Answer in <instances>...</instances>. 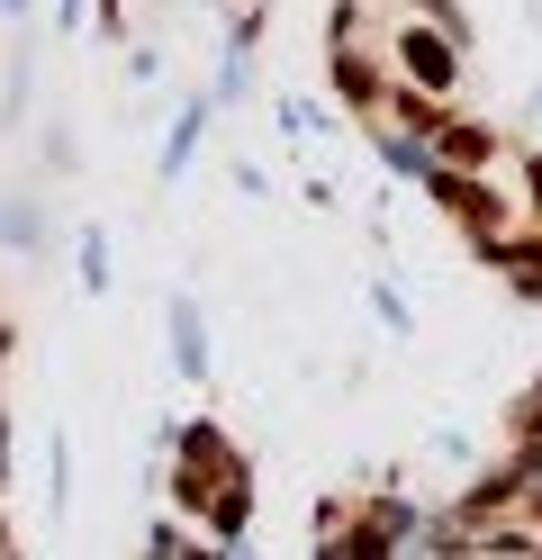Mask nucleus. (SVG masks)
Wrapping results in <instances>:
<instances>
[{
	"label": "nucleus",
	"mask_w": 542,
	"mask_h": 560,
	"mask_svg": "<svg viewBox=\"0 0 542 560\" xmlns=\"http://www.w3.org/2000/svg\"><path fill=\"white\" fill-rule=\"evenodd\" d=\"M181 498H191L217 534L244 524V470H235V443L227 434H191V470H181Z\"/></svg>",
	"instance_id": "nucleus-1"
},
{
	"label": "nucleus",
	"mask_w": 542,
	"mask_h": 560,
	"mask_svg": "<svg viewBox=\"0 0 542 560\" xmlns=\"http://www.w3.org/2000/svg\"><path fill=\"white\" fill-rule=\"evenodd\" d=\"M397 63H407V82H416V91H452V82H461L452 37H434L425 19H416V27H397Z\"/></svg>",
	"instance_id": "nucleus-2"
},
{
	"label": "nucleus",
	"mask_w": 542,
	"mask_h": 560,
	"mask_svg": "<svg viewBox=\"0 0 542 560\" xmlns=\"http://www.w3.org/2000/svg\"><path fill=\"white\" fill-rule=\"evenodd\" d=\"M0 452H10V434H0Z\"/></svg>",
	"instance_id": "nucleus-3"
}]
</instances>
